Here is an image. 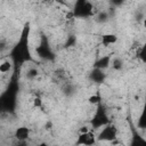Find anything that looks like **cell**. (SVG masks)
<instances>
[{
  "mask_svg": "<svg viewBox=\"0 0 146 146\" xmlns=\"http://www.w3.org/2000/svg\"><path fill=\"white\" fill-rule=\"evenodd\" d=\"M98 140L102 141H107V143H113L114 140L117 139V128L113 124H106L98 133Z\"/></svg>",
  "mask_w": 146,
  "mask_h": 146,
  "instance_id": "1",
  "label": "cell"
},
{
  "mask_svg": "<svg viewBox=\"0 0 146 146\" xmlns=\"http://www.w3.org/2000/svg\"><path fill=\"white\" fill-rule=\"evenodd\" d=\"M96 144V136L89 131L87 133H79L76 139L78 146H92Z\"/></svg>",
  "mask_w": 146,
  "mask_h": 146,
  "instance_id": "2",
  "label": "cell"
},
{
  "mask_svg": "<svg viewBox=\"0 0 146 146\" xmlns=\"http://www.w3.org/2000/svg\"><path fill=\"white\" fill-rule=\"evenodd\" d=\"M15 137L18 141H26L30 137V129L26 127H19L15 130Z\"/></svg>",
  "mask_w": 146,
  "mask_h": 146,
  "instance_id": "3",
  "label": "cell"
},
{
  "mask_svg": "<svg viewBox=\"0 0 146 146\" xmlns=\"http://www.w3.org/2000/svg\"><path fill=\"white\" fill-rule=\"evenodd\" d=\"M100 42L104 46H111V44H115L117 42V36L113 33H105L102 35L100 38Z\"/></svg>",
  "mask_w": 146,
  "mask_h": 146,
  "instance_id": "4",
  "label": "cell"
},
{
  "mask_svg": "<svg viewBox=\"0 0 146 146\" xmlns=\"http://www.w3.org/2000/svg\"><path fill=\"white\" fill-rule=\"evenodd\" d=\"M130 146H146V138L144 136L135 135L131 139Z\"/></svg>",
  "mask_w": 146,
  "mask_h": 146,
  "instance_id": "5",
  "label": "cell"
},
{
  "mask_svg": "<svg viewBox=\"0 0 146 146\" xmlns=\"http://www.w3.org/2000/svg\"><path fill=\"white\" fill-rule=\"evenodd\" d=\"M11 65L13 64H11V62L9 59H2V62L0 64V73L2 75L9 73V71L11 70Z\"/></svg>",
  "mask_w": 146,
  "mask_h": 146,
  "instance_id": "6",
  "label": "cell"
},
{
  "mask_svg": "<svg viewBox=\"0 0 146 146\" xmlns=\"http://www.w3.org/2000/svg\"><path fill=\"white\" fill-rule=\"evenodd\" d=\"M138 57H139V59H140L143 63L146 64V43H144V44L140 47V49H139V51H138Z\"/></svg>",
  "mask_w": 146,
  "mask_h": 146,
  "instance_id": "7",
  "label": "cell"
},
{
  "mask_svg": "<svg viewBox=\"0 0 146 146\" xmlns=\"http://www.w3.org/2000/svg\"><path fill=\"white\" fill-rule=\"evenodd\" d=\"M139 127L140 128H146V104H145V108H144V111H143V113H141V116H140V119H139Z\"/></svg>",
  "mask_w": 146,
  "mask_h": 146,
  "instance_id": "8",
  "label": "cell"
},
{
  "mask_svg": "<svg viewBox=\"0 0 146 146\" xmlns=\"http://www.w3.org/2000/svg\"><path fill=\"white\" fill-rule=\"evenodd\" d=\"M32 105L34 106V107H36V108H40V107H42V105H43V102H42V99L40 98V97H34L33 99H32Z\"/></svg>",
  "mask_w": 146,
  "mask_h": 146,
  "instance_id": "9",
  "label": "cell"
},
{
  "mask_svg": "<svg viewBox=\"0 0 146 146\" xmlns=\"http://www.w3.org/2000/svg\"><path fill=\"white\" fill-rule=\"evenodd\" d=\"M88 100H89V103L91 105H97L100 102V97H99V95H91Z\"/></svg>",
  "mask_w": 146,
  "mask_h": 146,
  "instance_id": "10",
  "label": "cell"
},
{
  "mask_svg": "<svg viewBox=\"0 0 146 146\" xmlns=\"http://www.w3.org/2000/svg\"><path fill=\"white\" fill-rule=\"evenodd\" d=\"M89 131H90L89 128L86 127V125H83V127H81V128L79 129V133H87V132H89Z\"/></svg>",
  "mask_w": 146,
  "mask_h": 146,
  "instance_id": "11",
  "label": "cell"
},
{
  "mask_svg": "<svg viewBox=\"0 0 146 146\" xmlns=\"http://www.w3.org/2000/svg\"><path fill=\"white\" fill-rule=\"evenodd\" d=\"M17 146H27V144H26V141H18Z\"/></svg>",
  "mask_w": 146,
  "mask_h": 146,
  "instance_id": "12",
  "label": "cell"
},
{
  "mask_svg": "<svg viewBox=\"0 0 146 146\" xmlns=\"http://www.w3.org/2000/svg\"><path fill=\"white\" fill-rule=\"evenodd\" d=\"M143 25H144V27L146 29V17L144 18V21H143Z\"/></svg>",
  "mask_w": 146,
  "mask_h": 146,
  "instance_id": "13",
  "label": "cell"
},
{
  "mask_svg": "<svg viewBox=\"0 0 146 146\" xmlns=\"http://www.w3.org/2000/svg\"><path fill=\"white\" fill-rule=\"evenodd\" d=\"M39 146H47L46 144H41V145H39Z\"/></svg>",
  "mask_w": 146,
  "mask_h": 146,
  "instance_id": "14",
  "label": "cell"
}]
</instances>
